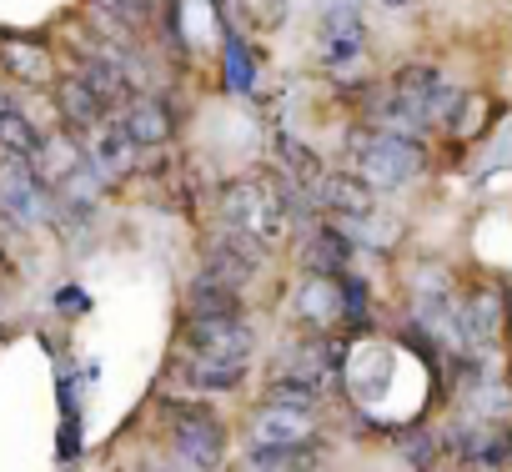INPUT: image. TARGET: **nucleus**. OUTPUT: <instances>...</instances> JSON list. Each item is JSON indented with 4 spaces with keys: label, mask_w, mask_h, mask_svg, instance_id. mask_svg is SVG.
<instances>
[{
    "label": "nucleus",
    "mask_w": 512,
    "mask_h": 472,
    "mask_svg": "<svg viewBox=\"0 0 512 472\" xmlns=\"http://www.w3.org/2000/svg\"><path fill=\"white\" fill-rule=\"evenodd\" d=\"M31 166H36L41 186L56 196L76 171H86V146H81V136H71V131H51V136H41V146H36Z\"/></svg>",
    "instance_id": "nucleus-14"
},
{
    "label": "nucleus",
    "mask_w": 512,
    "mask_h": 472,
    "mask_svg": "<svg viewBox=\"0 0 512 472\" xmlns=\"http://www.w3.org/2000/svg\"><path fill=\"white\" fill-rule=\"evenodd\" d=\"M317 412L287 407V402H262L246 417V447H317Z\"/></svg>",
    "instance_id": "nucleus-7"
},
{
    "label": "nucleus",
    "mask_w": 512,
    "mask_h": 472,
    "mask_svg": "<svg viewBox=\"0 0 512 472\" xmlns=\"http://www.w3.org/2000/svg\"><path fill=\"white\" fill-rule=\"evenodd\" d=\"M352 171L372 191H402L427 171V151H422V141H402V136H382V131L362 126L352 136Z\"/></svg>",
    "instance_id": "nucleus-2"
},
{
    "label": "nucleus",
    "mask_w": 512,
    "mask_h": 472,
    "mask_svg": "<svg viewBox=\"0 0 512 472\" xmlns=\"http://www.w3.org/2000/svg\"><path fill=\"white\" fill-rule=\"evenodd\" d=\"M322 467V442L317 447H251L236 472H317Z\"/></svg>",
    "instance_id": "nucleus-20"
},
{
    "label": "nucleus",
    "mask_w": 512,
    "mask_h": 472,
    "mask_svg": "<svg viewBox=\"0 0 512 472\" xmlns=\"http://www.w3.org/2000/svg\"><path fill=\"white\" fill-rule=\"evenodd\" d=\"M171 377L191 392H236L246 382V367H221V362H196V357H176Z\"/></svg>",
    "instance_id": "nucleus-21"
},
{
    "label": "nucleus",
    "mask_w": 512,
    "mask_h": 472,
    "mask_svg": "<svg viewBox=\"0 0 512 472\" xmlns=\"http://www.w3.org/2000/svg\"><path fill=\"white\" fill-rule=\"evenodd\" d=\"M352 236H347V226H307V236H302V267H307V277H337L347 262H352Z\"/></svg>",
    "instance_id": "nucleus-16"
},
{
    "label": "nucleus",
    "mask_w": 512,
    "mask_h": 472,
    "mask_svg": "<svg viewBox=\"0 0 512 472\" xmlns=\"http://www.w3.org/2000/svg\"><path fill=\"white\" fill-rule=\"evenodd\" d=\"M16 111V101H11V91H0V116H11Z\"/></svg>",
    "instance_id": "nucleus-24"
},
{
    "label": "nucleus",
    "mask_w": 512,
    "mask_h": 472,
    "mask_svg": "<svg viewBox=\"0 0 512 472\" xmlns=\"http://www.w3.org/2000/svg\"><path fill=\"white\" fill-rule=\"evenodd\" d=\"M216 216L226 231L246 236L262 252H272L282 236L307 216V201H302V186L287 181V176H246V181H231L216 201Z\"/></svg>",
    "instance_id": "nucleus-1"
},
{
    "label": "nucleus",
    "mask_w": 512,
    "mask_h": 472,
    "mask_svg": "<svg viewBox=\"0 0 512 472\" xmlns=\"http://www.w3.org/2000/svg\"><path fill=\"white\" fill-rule=\"evenodd\" d=\"M387 6H407V0H387Z\"/></svg>",
    "instance_id": "nucleus-25"
},
{
    "label": "nucleus",
    "mask_w": 512,
    "mask_h": 472,
    "mask_svg": "<svg viewBox=\"0 0 512 472\" xmlns=\"http://www.w3.org/2000/svg\"><path fill=\"white\" fill-rule=\"evenodd\" d=\"M241 307H246L241 287H231V282H221L211 272H196L186 282V317H246Z\"/></svg>",
    "instance_id": "nucleus-17"
},
{
    "label": "nucleus",
    "mask_w": 512,
    "mask_h": 472,
    "mask_svg": "<svg viewBox=\"0 0 512 472\" xmlns=\"http://www.w3.org/2000/svg\"><path fill=\"white\" fill-rule=\"evenodd\" d=\"M317 46L332 71H352L362 61V51H367V6L362 0H322Z\"/></svg>",
    "instance_id": "nucleus-6"
},
{
    "label": "nucleus",
    "mask_w": 512,
    "mask_h": 472,
    "mask_svg": "<svg viewBox=\"0 0 512 472\" xmlns=\"http://www.w3.org/2000/svg\"><path fill=\"white\" fill-rule=\"evenodd\" d=\"M56 111H61V131H71V136H91L101 121H111V106H106L76 71L61 76V86H56Z\"/></svg>",
    "instance_id": "nucleus-13"
},
{
    "label": "nucleus",
    "mask_w": 512,
    "mask_h": 472,
    "mask_svg": "<svg viewBox=\"0 0 512 472\" xmlns=\"http://www.w3.org/2000/svg\"><path fill=\"white\" fill-rule=\"evenodd\" d=\"M91 11H101L106 16V26H111V36H121V31H131V26H141V0H86Z\"/></svg>",
    "instance_id": "nucleus-23"
},
{
    "label": "nucleus",
    "mask_w": 512,
    "mask_h": 472,
    "mask_svg": "<svg viewBox=\"0 0 512 472\" xmlns=\"http://www.w3.org/2000/svg\"><path fill=\"white\" fill-rule=\"evenodd\" d=\"M262 267H267V252L256 242H246V236H236L226 226H216L206 236V267L201 272H211V277H221L231 287H246V282L262 277Z\"/></svg>",
    "instance_id": "nucleus-8"
},
{
    "label": "nucleus",
    "mask_w": 512,
    "mask_h": 472,
    "mask_svg": "<svg viewBox=\"0 0 512 472\" xmlns=\"http://www.w3.org/2000/svg\"><path fill=\"white\" fill-rule=\"evenodd\" d=\"M121 126H126V136H131L141 151H146V146H166L171 131H176V111H171L166 96L141 91V96H131V106L121 111Z\"/></svg>",
    "instance_id": "nucleus-15"
},
{
    "label": "nucleus",
    "mask_w": 512,
    "mask_h": 472,
    "mask_svg": "<svg viewBox=\"0 0 512 472\" xmlns=\"http://www.w3.org/2000/svg\"><path fill=\"white\" fill-rule=\"evenodd\" d=\"M161 412H166V422H171V452H176L181 467H191V472L221 467V457H226V427H221V417H216L211 407L166 397Z\"/></svg>",
    "instance_id": "nucleus-3"
},
{
    "label": "nucleus",
    "mask_w": 512,
    "mask_h": 472,
    "mask_svg": "<svg viewBox=\"0 0 512 472\" xmlns=\"http://www.w3.org/2000/svg\"><path fill=\"white\" fill-rule=\"evenodd\" d=\"M221 81L231 96H246L256 86V56L241 36H226V46H221Z\"/></svg>",
    "instance_id": "nucleus-22"
},
{
    "label": "nucleus",
    "mask_w": 512,
    "mask_h": 472,
    "mask_svg": "<svg viewBox=\"0 0 512 472\" xmlns=\"http://www.w3.org/2000/svg\"><path fill=\"white\" fill-rule=\"evenodd\" d=\"M251 352H256V327L246 317H186L181 327V357L251 367Z\"/></svg>",
    "instance_id": "nucleus-4"
},
{
    "label": "nucleus",
    "mask_w": 512,
    "mask_h": 472,
    "mask_svg": "<svg viewBox=\"0 0 512 472\" xmlns=\"http://www.w3.org/2000/svg\"><path fill=\"white\" fill-rule=\"evenodd\" d=\"M151 472H156V467H151Z\"/></svg>",
    "instance_id": "nucleus-26"
},
{
    "label": "nucleus",
    "mask_w": 512,
    "mask_h": 472,
    "mask_svg": "<svg viewBox=\"0 0 512 472\" xmlns=\"http://www.w3.org/2000/svg\"><path fill=\"white\" fill-rule=\"evenodd\" d=\"M312 201L332 221H347V226H357V221H367L377 211V191L357 171H327V176H317L312 181Z\"/></svg>",
    "instance_id": "nucleus-9"
},
{
    "label": "nucleus",
    "mask_w": 512,
    "mask_h": 472,
    "mask_svg": "<svg viewBox=\"0 0 512 472\" xmlns=\"http://www.w3.org/2000/svg\"><path fill=\"white\" fill-rule=\"evenodd\" d=\"M51 211H56V201L41 186L36 166L26 156H0V216L11 226H46Z\"/></svg>",
    "instance_id": "nucleus-5"
},
{
    "label": "nucleus",
    "mask_w": 512,
    "mask_h": 472,
    "mask_svg": "<svg viewBox=\"0 0 512 472\" xmlns=\"http://www.w3.org/2000/svg\"><path fill=\"white\" fill-rule=\"evenodd\" d=\"M342 277V272H337ZM337 277H307L302 292H297V317L312 327V332H332L342 322V282Z\"/></svg>",
    "instance_id": "nucleus-18"
},
{
    "label": "nucleus",
    "mask_w": 512,
    "mask_h": 472,
    "mask_svg": "<svg viewBox=\"0 0 512 472\" xmlns=\"http://www.w3.org/2000/svg\"><path fill=\"white\" fill-rule=\"evenodd\" d=\"M362 126H367V131H382V136H402V141H422V136L432 131V121H427L402 91H392V81L377 86V91L362 101Z\"/></svg>",
    "instance_id": "nucleus-10"
},
{
    "label": "nucleus",
    "mask_w": 512,
    "mask_h": 472,
    "mask_svg": "<svg viewBox=\"0 0 512 472\" xmlns=\"http://www.w3.org/2000/svg\"><path fill=\"white\" fill-rule=\"evenodd\" d=\"M81 146H86V166H91L101 181H121V176H131V166H136V156H141V146L126 136L121 116L101 121Z\"/></svg>",
    "instance_id": "nucleus-11"
},
{
    "label": "nucleus",
    "mask_w": 512,
    "mask_h": 472,
    "mask_svg": "<svg viewBox=\"0 0 512 472\" xmlns=\"http://www.w3.org/2000/svg\"><path fill=\"white\" fill-rule=\"evenodd\" d=\"M462 472H507L512 467V427L502 422H472L457 437Z\"/></svg>",
    "instance_id": "nucleus-12"
},
{
    "label": "nucleus",
    "mask_w": 512,
    "mask_h": 472,
    "mask_svg": "<svg viewBox=\"0 0 512 472\" xmlns=\"http://www.w3.org/2000/svg\"><path fill=\"white\" fill-rule=\"evenodd\" d=\"M0 66H6L16 81H26V86H46L51 81V51L41 41H26V36H0Z\"/></svg>",
    "instance_id": "nucleus-19"
}]
</instances>
